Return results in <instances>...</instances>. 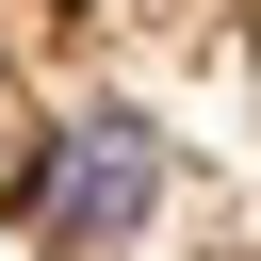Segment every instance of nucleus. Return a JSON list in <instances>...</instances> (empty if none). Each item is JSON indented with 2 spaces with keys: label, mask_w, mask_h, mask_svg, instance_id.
Instances as JSON below:
<instances>
[{
  "label": "nucleus",
  "mask_w": 261,
  "mask_h": 261,
  "mask_svg": "<svg viewBox=\"0 0 261 261\" xmlns=\"http://www.w3.org/2000/svg\"><path fill=\"white\" fill-rule=\"evenodd\" d=\"M0 245L261 261V0H0Z\"/></svg>",
  "instance_id": "f257e3e1"
},
{
  "label": "nucleus",
  "mask_w": 261,
  "mask_h": 261,
  "mask_svg": "<svg viewBox=\"0 0 261 261\" xmlns=\"http://www.w3.org/2000/svg\"><path fill=\"white\" fill-rule=\"evenodd\" d=\"M0 261H16V245H0Z\"/></svg>",
  "instance_id": "f03ea898"
}]
</instances>
